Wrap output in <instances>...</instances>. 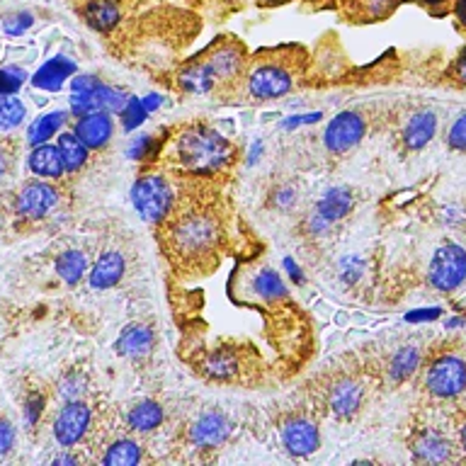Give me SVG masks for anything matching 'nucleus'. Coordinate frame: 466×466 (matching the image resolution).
Here are the masks:
<instances>
[{
	"label": "nucleus",
	"instance_id": "f257e3e1",
	"mask_svg": "<svg viewBox=\"0 0 466 466\" xmlns=\"http://www.w3.org/2000/svg\"><path fill=\"white\" fill-rule=\"evenodd\" d=\"M233 158V146L207 124H192L177 134L175 160L192 175H214Z\"/></svg>",
	"mask_w": 466,
	"mask_h": 466
},
{
	"label": "nucleus",
	"instance_id": "f03ea898",
	"mask_svg": "<svg viewBox=\"0 0 466 466\" xmlns=\"http://www.w3.org/2000/svg\"><path fill=\"white\" fill-rule=\"evenodd\" d=\"M217 217L207 209H189L175 218L167 228V243L180 260L202 262L214 255L218 246Z\"/></svg>",
	"mask_w": 466,
	"mask_h": 466
},
{
	"label": "nucleus",
	"instance_id": "7ed1b4c3",
	"mask_svg": "<svg viewBox=\"0 0 466 466\" xmlns=\"http://www.w3.org/2000/svg\"><path fill=\"white\" fill-rule=\"evenodd\" d=\"M131 202L141 218L151 221V224H160L173 209V189L163 175H144L131 187Z\"/></svg>",
	"mask_w": 466,
	"mask_h": 466
},
{
	"label": "nucleus",
	"instance_id": "20e7f679",
	"mask_svg": "<svg viewBox=\"0 0 466 466\" xmlns=\"http://www.w3.org/2000/svg\"><path fill=\"white\" fill-rule=\"evenodd\" d=\"M430 284L440 291L457 289L466 277V253L464 248L447 243L435 253L428 269Z\"/></svg>",
	"mask_w": 466,
	"mask_h": 466
},
{
	"label": "nucleus",
	"instance_id": "39448f33",
	"mask_svg": "<svg viewBox=\"0 0 466 466\" xmlns=\"http://www.w3.org/2000/svg\"><path fill=\"white\" fill-rule=\"evenodd\" d=\"M428 391L440 399H451L466 389V362L459 357H440L428 371Z\"/></svg>",
	"mask_w": 466,
	"mask_h": 466
},
{
	"label": "nucleus",
	"instance_id": "423d86ee",
	"mask_svg": "<svg viewBox=\"0 0 466 466\" xmlns=\"http://www.w3.org/2000/svg\"><path fill=\"white\" fill-rule=\"evenodd\" d=\"M364 131H367V122H364L362 115H357V112H340L326 127L323 141H326V148L330 153H345L362 141Z\"/></svg>",
	"mask_w": 466,
	"mask_h": 466
},
{
	"label": "nucleus",
	"instance_id": "0eeeda50",
	"mask_svg": "<svg viewBox=\"0 0 466 466\" xmlns=\"http://www.w3.org/2000/svg\"><path fill=\"white\" fill-rule=\"evenodd\" d=\"M87 428H90V408L78 399L68 400L54 422V437L61 447H73L86 437Z\"/></svg>",
	"mask_w": 466,
	"mask_h": 466
},
{
	"label": "nucleus",
	"instance_id": "6e6552de",
	"mask_svg": "<svg viewBox=\"0 0 466 466\" xmlns=\"http://www.w3.org/2000/svg\"><path fill=\"white\" fill-rule=\"evenodd\" d=\"M291 90V76L279 66H260L248 78V93L258 100H275Z\"/></svg>",
	"mask_w": 466,
	"mask_h": 466
},
{
	"label": "nucleus",
	"instance_id": "1a4fd4ad",
	"mask_svg": "<svg viewBox=\"0 0 466 466\" xmlns=\"http://www.w3.org/2000/svg\"><path fill=\"white\" fill-rule=\"evenodd\" d=\"M364 400L362 384L352 377L335 379L330 389L326 391V406L328 410L338 418H350L360 410Z\"/></svg>",
	"mask_w": 466,
	"mask_h": 466
},
{
	"label": "nucleus",
	"instance_id": "9d476101",
	"mask_svg": "<svg viewBox=\"0 0 466 466\" xmlns=\"http://www.w3.org/2000/svg\"><path fill=\"white\" fill-rule=\"evenodd\" d=\"M58 202L56 187H51L49 182H27L17 195V211L27 218L46 217Z\"/></svg>",
	"mask_w": 466,
	"mask_h": 466
},
{
	"label": "nucleus",
	"instance_id": "9b49d317",
	"mask_svg": "<svg viewBox=\"0 0 466 466\" xmlns=\"http://www.w3.org/2000/svg\"><path fill=\"white\" fill-rule=\"evenodd\" d=\"M228 435H231V422L226 420V415L217 413V410L202 413L189 428V440L199 450H214L218 444H224Z\"/></svg>",
	"mask_w": 466,
	"mask_h": 466
},
{
	"label": "nucleus",
	"instance_id": "f8f14e48",
	"mask_svg": "<svg viewBox=\"0 0 466 466\" xmlns=\"http://www.w3.org/2000/svg\"><path fill=\"white\" fill-rule=\"evenodd\" d=\"M319 428L309 418H291L289 422H284L282 444L289 454H297V457L311 454V451L319 450Z\"/></svg>",
	"mask_w": 466,
	"mask_h": 466
},
{
	"label": "nucleus",
	"instance_id": "ddd939ff",
	"mask_svg": "<svg viewBox=\"0 0 466 466\" xmlns=\"http://www.w3.org/2000/svg\"><path fill=\"white\" fill-rule=\"evenodd\" d=\"M112 129H115V124H112L109 112H90L86 116H78V122H76V134L87 148L107 146V141L112 138Z\"/></svg>",
	"mask_w": 466,
	"mask_h": 466
},
{
	"label": "nucleus",
	"instance_id": "4468645a",
	"mask_svg": "<svg viewBox=\"0 0 466 466\" xmlns=\"http://www.w3.org/2000/svg\"><path fill=\"white\" fill-rule=\"evenodd\" d=\"M124 272H127L124 255L119 250H105L95 262L93 272H90V287L97 291L112 289V287L122 282Z\"/></svg>",
	"mask_w": 466,
	"mask_h": 466
},
{
	"label": "nucleus",
	"instance_id": "2eb2a0df",
	"mask_svg": "<svg viewBox=\"0 0 466 466\" xmlns=\"http://www.w3.org/2000/svg\"><path fill=\"white\" fill-rule=\"evenodd\" d=\"M413 454L418 461L428 464H442L451 454V444L447 437H442L435 430H422L420 435L413 440Z\"/></svg>",
	"mask_w": 466,
	"mask_h": 466
},
{
	"label": "nucleus",
	"instance_id": "dca6fc26",
	"mask_svg": "<svg viewBox=\"0 0 466 466\" xmlns=\"http://www.w3.org/2000/svg\"><path fill=\"white\" fill-rule=\"evenodd\" d=\"M204 66H207V71L211 73V78L217 80V83L218 80H231L243 68V54H240L238 46L226 44V46L214 49V54L204 61Z\"/></svg>",
	"mask_w": 466,
	"mask_h": 466
},
{
	"label": "nucleus",
	"instance_id": "f3484780",
	"mask_svg": "<svg viewBox=\"0 0 466 466\" xmlns=\"http://www.w3.org/2000/svg\"><path fill=\"white\" fill-rule=\"evenodd\" d=\"M350 209H352V195H350V189L333 187L320 197L319 207H316V218L323 221L326 226H330L335 221H340L342 217H348Z\"/></svg>",
	"mask_w": 466,
	"mask_h": 466
},
{
	"label": "nucleus",
	"instance_id": "a211bd4d",
	"mask_svg": "<svg viewBox=\"0 0 466 466\" xmlns=\"http://www.w3.org/2000/svg\"><path fill=\"white\" fill-rule=\"evenodd\" d=\"M29 170L39 177H61L64 175V160H61V153H58V146L51 144H39L32 148L27 158Z\"/></svg>",
	"mask_w": 466,
	"mask_h": 466
},
{
	"label": "nucleus",
	"instance_id": "6ab92c4d",
	"mask_svg": "<svg viewBox=\"0 0 466 466\" xmlns=\"http://www.w3.org/2000/svg\"><path fill=\"white\" fill-rule=\"evenodd\" d=\"M153 348V330L146 326H127L116 338L115 350L124 357H144Z\"/></svg>",
	"mask_w": 466,
	"mask_h": 466
},
{
	"label": "nucleus",
	"instance_id": "aec40b11",
	"mask_svg": "<svg viewBox=\"0 0 466 466\" xmlns=\"http://www.w3.org/2000/svg\"><path fill=\"white\" fill-rule=\"evenodd\" d=\"M73 73H76V64H73L71 58L56 56L35 73L32 86L42 87V90H58V87L64 86V80L68 78V76H73Z\"/></svg>",
	"mask_w": 466,
	"mask_h": 466
},
{
	"label": "nucleus",
	"instance_id": "412c9836",
	"mask_svg": "<svg viewBox=\"0 0 466 466\" xmlns=\"http://www.w3.org/2000/svg\"><path fill=\"white\" fill-rule=\"evenodd\" d=\"M83 17L93 29L97 32H109L112 27H116V22L122 17L119 7L112 0H90L86 7H83Z\"/></svg>",
	"mask_w": 466,
	"mask_h": 466
},
{
	"label": "nucleus",
	"instance_id": "4be33fe9",
	"mask_svg": "<svg viewBox=\"0 0 466 466\" xmlns=\"http://www.w3.org/2000/svg\"><path fill=\"white\" fill-rule=\"evenodd\" d=\"M437 129V119L432 112H418L415 116H410V122L406 124V129H403V141H406L408 148H422V146L428 144L430 138L435 137Z\"/></svg>",
	"mask_w": 466,
	"mask_h": 466
},
{
	"label": "nucleus",
	"instance_id": "5701e85b",
	"mask_svg": "<svg viewBox=\"0 0 466 466\" xmlns=\"http://www.w3.org/2000/svg\"><path fill=\"white\" fill-rule=\"evenodd\" d=\"M163 422V408L156 400H138L127 415V425L134 432H151Z\"/></svg>",
	"mask_w": 466,
	"mask_h": 466
},
{
	"label": "nucleus",
	"instance_id": "b1692460",
	"mask_svg": "<svg viewBox=\"0 0 466 466\" xmlns=\"http://www.w3.org/2000/svg\"><path fill=\"white\" fill-rule=\"evenodd\" d=\"M58 153L64 160V167L68 173H78L80 167L86 166L87 160V146L78 138L76 131H66L58 137Z\"/></svg>",
	"mask_w": 466,
	"mask_h": 466
},
{
	"label": "nucleus",
	"instance_id": "393cba45",
	"mask_svg": "<svg viewBox=\"0 0 466 466\" xmlns=\"http://www.w3.org/2000/svg\"><path fill=\"white\" fill-rule=\"evenodd\" d=\"M66 124V112L56 109V112H49V115H42L39 119L29 124L27 129V141L32 146L46 144L51 137H56L58 129Z\"/></svg>",
	"mask_w": 466,
	"mask_h": 466
},
{
	"label": "nucleus",
	"instance_id": "a878e982",
	"mask_svg": "<svg viewBox=\"0 0 466 466\" xmlns=\"http://www.w3.org/2000/svg\"><path fill=\"white\" fill-rule=\"evenodd\" d=\"M141 461V444L134 442V440H116L107 447L105 457H102V464L107 466H131Z\"/></svg>",
	"mask_w": 466,
	"mask_h": 466
},
{
	"label": "nucleus",
	"instance_id": "bb28decb",
	"mask_svg": "<svg viewBox=\"0 0 466 466\" xmlns=\"http://www.w3.org/2000/svg\"><path fill=\"white\" fill-rule=\"evenodd\" d=\"M86 268H87V260L83 250H66V253H61L56 258L58 277H61L66 284H71V287L83 279Z\"/></svg>",
	"mask_w": 466,
	"mask_h": 466
},
{
	"label": "nucleus",
	"instance_id": "cd10ccee",
	"mask_svg": "<svg viewBox=\"0 0 466 466\" xmlns=\"http://www.w3.org/2000/svg\"><path fill=\"white\" fill-rule=\"evenodd\" d=\"M177 83H180V87L185 90V93H195V95L209 93V90H214V86H217V80L211 78V73L207 71V66L204 64L187 66V68L180 73Z\"/></svg>",
	"mask_w": 466,
	"mask_h": 466
},
{
	"label": "nucleus",
	"instance_id": "c85d7f7f",
	"mask_svg": "<svg viewBox=\"0 0 466 466\" xmlns=\"http://www.w3.org/2000/svg\"><path fill=\"white\" fill-rule=\"evenodd\" d=\"M418 362H420V352L418 348H400L393 352L391 362H389V374L396 381H403L418 370Z\"/></svg>",
	"mask_w": 466,
	"mask_h": 466
},
{
	"label": "nucleus",
	"instance_id": "c756f323",
	"mask_svg": "<svg viewBox=\"0 0 466 466\" xmlns=\"http://www.w3.org/2000/svg\"><path fill=\"white\" fill-rule=\"evenodd\" d=\"M25 119V105L15 95H0V131H10L20 127Z\"/></svg>",
	"mask_w": 466,
	"mask_h": 466
},
{
	"label": "nucleus",
	"instance_id": "7c9ffc66",
	"mask_svg": "<svg viewBox=\"0 0 466 466\" xmlns=\"http://www.w3.org/2000/svg\"><path fill=\"white\" fill-rule=\"evenodd\" d=\"M238 370V362H236V357L231 352H211L207 360H204V371L214 379H231Z\"/></svg>",
	"mask_w": 466,
	"mask_h": 466
},
{
	"label": "nucleus",
	"instance_id": "2f4dec72",
	"mask_svg": "<svg viewBox=\"0 0 466 466\" xmlns=\"http://www.w3.org/2000/svg\"><path fill=\"white\" fill-rule=\"evenodd\" d=\"M255 291L260 294L262 299H282L284 294H287V287H284V282L279 279V275L277 272H272V269H262L260 275L255 277Z\"/></svg>",
	"mask_w": 466,
	"mask_h": 466
},
{
	"label": "nucleus",
	"instance_id": "473e14b6",
	"mask_svg": "<svg viewBox=\"0 0 466 466\" xmlns=\"http://www.w3.org/2000/svg\"><path fill=\"white\" fill-rule=\"evenodd\" d=\"M146 115H148V109L144 107V102L137 100V97H129V102L124 105L122 109V122H124V129H137L138 124L144 122Z\"/></svg>",
	"mask_w": 466,
	"mask_h": 466
},
{
	"label": "nucleus",
	"instance_id": "72a5a7b5",
	"mask_svg": "<svg viewBox=\"0 0 466 466\" xmlns=\"http://www.w3.org/2000/svg\"><path fill=\"white\" fill-rule=\"evenodd\" d=\"M25 83L22 68H0V95H15Z\"/></svg>",
	"mask_w": 466,
	"mask_h": 466
},
{
	"label": "nucleus",
	"instance_id": "f704fd0d",
	"mask_svg": "<svg viewBox=\"0 0 466 466\" xmlns=\"http://www.w3.org/2000/svg\"><path fill=\"white\" fill-rule=\"evenodd\" d=\"M447 144H450L454 151H466V112L459 116L457 122L451 124L450 134H447Z\"/></svg>",
	"mask_w": 466,
	"mask_h": 466
},
{
	"label": "nucleus",
	"instance_id": "c9c22d12",
	"mask_svg": "<svg viewBox=\"0 0 466 466\" xmlns=\"http://www.w3.org/2000/svg\"><path fill=\"white\" fill-rule=\"evenodd\" d=\"M58 393H61V399L76 400L80 393H83V379H80L78 374H71V377H66L64 381H61V389H58Z\"/></svg>",
	"mask_w": 466,
	"mask_h": 466
},
{
	"label": "nucleus",
	"instance_id": "e433bc0d",
	"mask_svg": "<svg viewBox=\"0 0 466 466\" xmlns=\"http://www.w3.org/2000/svg\"><path fill=\"white\" fill-rule=\"evenodd\" d=\"M29 25H32V15L29 13L13 15V17H7L5 20V32L7 35L17 36V35H22V32L29 27Z\"/></svg>",
	"mask_w": 466,
	"mask_h": 466
},
{
	"label": "nucleus",
	"instance_id": "4c0bfd02",
	"mask_svg": "<svg viewBox=\"0 0 466 466\" xmlns=\"http://www.w3.org/2000/svg\"><path fill=\"white\" fill-rule=\"evenodd\" d=\"M153 148V138L148 137V134H144V137H137V141L129 146V158H144V156H148Z\"/></svg>",
	"mask_w": 466,
	"mask_h": 466
},
{
	"label": "nucleus",
	"instance_id": "58836bf2",
	"mask_svg": "<svg viewBox=\"0 0 466 466\" xmlns=\"http://www.w3.org/2000/svg\"><path fill=\"white\" fill-rule=\"evenodd\" d=\"M13 442H15V428H13V422L0 420V457H3V454H7V451H10V447H13Z\"/></svg>",
	"mask_w": 466,
	"mask_h": 466
},
{
	"label": "nucleus",
	"instance_id": "ea45409f",
	"mask_svg": "<svg viewBox=\"0 0 466 466\" xmlns=\"http://www.w3.org/2000/svg\"><path fill=\"white\" fill-rule=\"evenodd\" d=\"M71 86L73 93H93V90H97L102 83L95 78V76H78V78H73Z\"/></svg>",
	"mask_w": 466,
	"mask_h": 466
},
{
	"label": "nucleus",
	"instance_id": "a19ab883",
	"mask_svg": "<svg viewBox=\"0 0 466 466\" xmlns=\"http://www.w3.org/2000/svg\"><path fill=\"white\" fill-rule=\"evenodd\" d=\"M42 396H32V399L27 400V408H25V415H27V422L29 425H35L36 420H39V415H42Z\"/></svg>",
	"mask_w": 466,
	"mask_h": 466
},
{
	"label": "nucleus",
	"instance_id": "79ce46f5",
	"mask_svg": "<svg viewBox=\"0 0 466 466\" xmlns=\"http://www.w3.org/2000/svg\"><path fill=\"white\" fill-rule=\"evenodd\" d=\"M319 116H320L319 112H313V115H299V116H294V119H287V122H284V127H287V129H291V127H297V124L316 122Z\"/></svg>",
	"mask_w": 466,
	"mask_h": 466
},
{
	"label": "nucleus",
	"instance_id": "37998d69",
	"mask_svg": "<svg viewBox=\"0 0 466 466\" xmlns=\"http://www.w3.org/2000/svg\"><path fill=\"white\" fill-rule=\"evenodd\" d=\"M275 202L279 204V207H287V204H291V202H294V189H289V187L279 189V192H277V197H275Z\"/></svg>",
	"mask_w": 466,
	"mask_h": 466
},
{
	"label": "nucleus",
	"instance_id": "c03bdc74",
	"mask_svg": "<svg viewBox=\"0 0 466 466\" xmlns=\"http://www.w3.org/2000/svg\"><path fill=\"white\" fill-rule=\"evenodd\" d=\"M454 73H457V78L461 80V83H466V49L461 51V56L457 58V68H454Z\"/></svg>",
	"mask_w": 466,
	"mask_h": 466
},
{
	"label": "nucleus",
	"instance_id": "a18cd8bd",
	"mask_svg": "<svg viewBox=\"0 0 466 466\" xmlns=\"http://www.w3.org/2000/svg\"><path fill=\"white\" fill-rule=\"evenodd\" d=\"M284 268L289 269V275L294 277L297 282H304V277H301V272H299V268H297V265H294V262H291V260H284Z\"/></svg>",
	"mask_w": 466,
	"mask_h": 466
},
{
	"label": "nucleus",
	"instance_id": "49530a36",
	"mask_svg": "<svg viewBox=\"0 0 466 466\" xmlns=\"http://www.w3.org/2000/svg\"><path fill=\"white\" fill-rule=\"evenodd\" d=\"M437 309H430V313H410L408 320H422V319H435Z\"/></svg>",
	"mask_w": 466,
	"mask_h": 466
},
{
	"label": "nucleus",
	"instance_id": "de8ad7c7",
	"mask_svg": "<svg viewBox=\"0 0 466 466\" xmlns=\"http://www.w3.org/2000/svg\"><path fill=\"white\" fill-rule=\"evenodd\" d=\"M457 17L466 27V0H457Z\"/></svg>",
	"mask_w": 466,
	"mask_h": 466
},
{
	"label": "nucleus",
	"instance_id": "09e8293b",
	"mask_svg": "<svg viewBox=\"0 0 466 466\" xmlns=\"http://www.w3.org/2000/svg\"><path fill=\"white\" fill-rule=\"evenodd\" d=\"M160 105V100H158V95H148V97H146L144 100V107L148 109V112H151V109H156Z\"/></svg>",
	"mask_w": 466,
	"mask_h": 466
},
{
	"label": "nucleus",
	"instance_id": "8fccbe9b",
	"mask_svg": "<svg viewBox=\"0 0 466 466\" xmlns=\"http://www.w3.org/2000/svg\"><path fill=\"white\" fill-rule=\"evenodd\" d=\"M51 464H78V459L66 457V454H58V457H54V461H51Z\"/></svg>",
	"mask_w": 466,
	"mask_h": 466
},
{
	"label": "nucleus",
	"instance_id": "3c124183",
	"mask_svg": "<svg viewBox=\"0 0 466 466\" xmlns=\"http://www.w3.org/2000/svg\"><path fill=\"white\" fill-rule=\"evenodd\" d=\"M3 173H5V156L0 153V177H3Z\"/></svg>",
	"mask_w": 466,
	"mask_h": 466
},
{
	"label": "nucleus",
	"instance_id": "603ef678",
	"mask_svg": "<svg viewBox=\"0 0 466 466\" xmlns=\"http://www.w3.org/2000/svg\"><path fill=\"white\" fill-rule=\"evenodd\" d=\"M418 3H425V5H440L444 0H418Z\"/></svg>",
	"mask_w": 466,
	"mask_h": 466
},
{
	"label": "nucleus",
	"instance_id": "864d4df0",
	"mask_svg": "<svg viewBox=\"0 0 466 466\" xmlns=\"http://www.w3.org/2000/svg\"><path fill=\"white\" fill-rule=\"evenodd\" d=\"M461 447H464V451H466V425L461 428Z\"/></svg>",
	"mask_w": 466,
	"mask_h": 466
},
{
	"label": "nucleus",
	"instance_id": "5fc2aeb1",
	"mask_svg": "<svg viewBox=\"0 0 466 466\" xmlns=\"http://www.w3.org/2000/svg\"><path fill=\"white\" fill-rule=\"evenodd\" d=\"M265 3H287V0H265Z\"/></svg>",
	"mask_w": 466,
	"mask_h": 466
}]
</instances>
